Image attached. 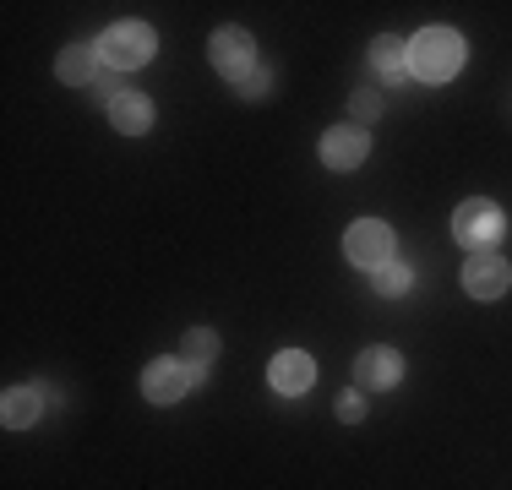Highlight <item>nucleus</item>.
<instances>
[{
    "instance_id": "f3484780",
    "label": "nucleus",
    "mask_w": 512,
    "mask_h": 490,
    "mask_svg": "<svg viewBox=\"0 0 512 490\" xmlns=\"http://www.w3.org/2000/svg\"><path fill=\"white\" fill-rule=\"evenodd\" d=\"M235 93L246 98V104H262V98L273 93V71H267V66H256L251 77H240V82H235Z\"/></svg>"
},
{
    "instance_id": "9d476101",
    "label": "nucleus",
    "mask_w": 512,
    "mask_h": 490,
    "mask_svg": "<svg viewBox=\"0 0 512 490\" xmlns=\"http://www.w3.org/2000/svg\"><path fill=\"white\" fill-rule=\"evenodd\" d=\"M273 387L284 392V398H300L311 382H316V365H311V354H300V349H284V354H273Z\"/></svg>"
},
{
    "instance_id": "ddd939ff",
    "label": "nucleus",
    "mask_w": 512,
    "mask_h": 490,
    "mask_svg": "<svg viewBox=\"0 0 512 490\" xmlns=\"http://www.w3.org/2000/svg\"><path fill=\"white\" fill-rule=\"evenodd\" d=\"M371 66L382 71V82H404V77H409V44L393 39V33L371 39Z\"/></svg>"
},
{
    "instance_id": "4468645a",
    "label": "nucleus",
    "mask_w": 512,
    "mask_h": 490,
    "mask_svg": "<svg viewBox=\"0 0 512 490\" xmlns=\"http://www.w3.org/2000/svg\"><path fill=\"white\" fill-rule=\"evenodd\" d=\"M109 120H115V131H126V137H142V131L153 126V104L142 93H120L115 104H109Z\"/></svg>"
},
{
    "instance_id": "a211bd4d",
    "label": "nucleus",
    "mask_w": 512,
    "mask_h": 490,
    "mask_svg": "<svg viewBox=\"0 0 512 490\" xmlns=\"http://www.w3.org/2000/svg\"><path fill=\"white\" fill-rule=\"evenodd\" d=\"M338 420H349V425H355V420H365V398H360V387L338 398Z\"/></svg>"
},
{
    "instance_id": "aec40b11",
    "label": "nucleus",
    "mask_w": 512,
    "mask_h": 490,
    "mask_svg": "<svg viewBox=\"0 0 512 490\" xmlns=\"http://www.w3.org/2000/svg\"><path fill=\"white\" fill-rule=\"evenodd\" d=\"M376 109H382V98H376L371 88H365V93H355V115H360V120H371Z\"/></svg>"
},
{
    "instance_id": "423d86ee",
    "label": "nucleus",
    "mask_w": 512,
    "mask_h": 490,
    "mask_svg": "<svg viewBox=\"0 0 512 490\" xmlns=\"http://www.w3.org/2000/svg\"><path fill=\"white\" fill-rule=\"evenodd\" d=\"M197 387V376L186 371V360H153L148 371H142V392H148V403H180L186 392Z\"/></svg>"
},
{
    "instance_id": "6ab92c4d",
    "label": "nucleus",
    "mask_w": 512,
    "mask_h": 490,
    "mask_svg": "<svg viewBox=\"0 0 512 490\" xmlns=\"http://www.w3.org/2000/svg\"><path fill=\"white\" fill-rule=\"evenodd\" d=\"M93 88H99V98L115 104V98H120V71H99V82H93Z\"/></svg>"
},
{
    "instance_id": "39448f33",
    "label": "nucleus",
    "mask_w": 512,
    "mask_h": 490,
    "mask_svg": "<svg viewBox=\"0 0 512 490\" xmlns=\"http://www.w3.org/2000/svg\"><path fill=\"white\" fill-rule=\"evenodd\" d=\"M207 60H213V66L224 71L229 82L251 77V71H256V44H251V33H246V28H218L213 44H207Z\"/></svg>"
},
{
    "instance_id": "6e6552de",
    "label": "nucleus",
    "mask_w": 512,
    "mask_h": 490,
    "mask_svg": "<svg viewBox=\"0 0 512 490\" xmlns=\"http://www.w3.org/2000/svg\"><path fill=\"white\" fill-rule=\"evenodd\" d=\"M365 153H371V142H365L360 126H333L322 137V164L327 169H355V164H365Z\"/></svg>"
},
{
    "instance_id": "f03ea898",
    "label": "nucleus",
    "mask_w": 512,
    "mask_h": 490,
    "mask_svg": "<svg viewBox=\"0 0 512 490\" xmlns=\"http://www.w3.org/2000/svg\"><path fill=\"white\" fill-rule=\"evenodd\" d=\"M153 49H158V39L148 22H115L99 39V60H104V71H137L153 60Z\"/></svg>"
},
{
    "instance_id": "f8f14e48",
    "label": "nucleus",
    "mask_w": 512,
    "mask_h": 490,
    "mask_svg": "<svg viewBox=\"0 0 512 490\" xmlns=\"http://www.w3.org/2000/svg\"><path fill=\"white\" fill-rule=\"evenodd\" d=\"M39 409H44V392L39 387H11L6 398H0V420H6L11 431H28V425L39 420Z\"/></svg>"
},
{
    "instance_id": "1a4fd4ad",
    "label": "nucleus",
    "mask_w": 512,
    "mask_h": 490,
    "mask_svg": "<svg viewBox=\"0 0 512 490\" xmlns=\"http://www.w3.org/2000/svg\"><path fill=\"white\" fill-rule=\"evenodd\" d=\"M99 44H66L55 60V77L66 82V88H88V82H99Z\"/></svg>"
},
{
    "instance_id": "7ed1b4c3",
    "label": "nucleus",
    "mask_w": 512,
    "mask_h": 490,
    "mask_svg": "<svg viewBox=\"0 0 512 490\" xmlns=\"http://www.w3.org/2000/svg\"><path fill=\"white\" fill-rule=\"evenodd\" d=\"M453 235H458V245H469V256L474 251H496V240L507 235V218H502V207H496V202L474 196V202H463L453 213Z\"/></svg>"
},
{
    "instance_id": "9b49d317",
    "label": "nucleus",
    "mask_w": 512,
    "mask_h": 490,
    "mask_svg": "<svg viewBox=\"0 0 512 490\" xmlns=\"http://www.w3.org/2000/svg\"><path fill=\"white\" fill-rule=\"evenodd\" d=\"M398 376H404L398 349H365L360 360H355V382H360V387H393Z\"/></svg>"
},
{
    "instance_id": "dca6fc26",
    "label": "nucleus",
    "mask_w": 512,
    "mask_h": 490,
    "mask_svg": "<svg viewBox=\"0 0 512 490\" xmlns=\"http://www.w3.org/2000/svg\"><path fill=\"white\" fill-rule=\"evenodd\" d=\"M371 284H376V294H404L409 289V267L404 262H382L371 273Z\"/></svg>"
},
{
    "instance_id": "0eeeda50",
    "label": "nucleus",
    "mask_w": 512,
    "mask_h": 490,
    "mask_svg": "<svg viewBox=\"0 0 512 490\" xmlns=\"http://www.w3.org/2000/svg\"><path fill=\"white\" fill-rule=\"evenodd\" d=\"M507 284H512V267L496 251H474L469 256V267H463V289H469L474 300H502Z\"/></svg>"
},
{
    "instance_id": "2eb2a0df",
    "label": "nucleus",
    "mask_w": 512,
    "mask_h": 490,
    "mask_svg": "<svg viewBox=\"0 0 512 490\" xmlns=\"http://www.w3.org/2000/svg\"><path fill=\"white\" fill-rule=\"evenodd\" d=\"M213 354H218V333H207V327H191L186 333V343H180V360H186V371L197 376H207V365H213Z\"/></svg>"
},
{
    "instance_id": "f257e3e1",
    "label": "nucleus",
    "mask_w": 512,
    "mask_h": 490,
    "mask_svg": "<svg viewBox=\"0 0 512 490\" xmlns=\"http://www.w3.org/2000/svg\"><path fill=\"white\" fill-rule=\"evenodd\" d=\"M463 66V39L453 28H425L420 39H409V77L420 82H447Z\"/></svg>"
},
{
    "instance_id": "20e7f679",
    "label": "nucleus",
    "mask_w": 512,
    "mask_h": 490,
    "mask_svg": "<svg viewBox=\"0 0 512 490\" xmlns=\"http://www.w3.org/2000/svg\"><path fill=\"white\" fill-rule=\"evenodd\" d=\"M344 256L355 267H382V262H393V229L382 224V218H360V224H349V235H344Z\"/></svg>"
}]
</instances>
